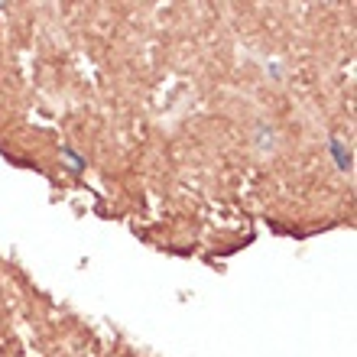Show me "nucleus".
<instances>
[{"label": "nucleus", "instance_id": "nucleus-2", "mask_svg": "<svg viewBox=\"0 0 357 357\" xmlns=\"http://www.w3.org/2000/svg\"><path fill=\"white\" fill-rule=\"evenodd\" d=\"M59 153H62V156L68 160V169H72V176H82V172H85L88 162H85V156H82V153H78L75 146H68V143H62V150H59Z\"/></svg>", "mask_w": 357, "mask_h": 357}, {"label": "nucleus", "instance_id": "nucleus-3", "mask_svg": "<svg viewBox=\"0 0 357 357\" xmlns=\"http://www.w3.org/2000/svg\"><path fill=\"white\" fill-rule=\"evenodd\" d=\"M273 137L276 133H273V127H266V121L257 123V146H260V153H273V146H276Z\"/></svg>", "mask_w": 357, "mask_h": 357}, {"label": "nucleus", "instance_id": "nucleus-1", "mask_svg": "<svg viewBox=\"0 0 357 357\" xmlns=\"http://www.w3.org/2000/svg\"><path fill=\"white\" fill-rule=\"evenodd\" d=\"M328 156L335 160L338 172H351V169H354V153H351V146L344 143V137H338V133H331V137H328Z\"/></svg>", "mask_w": 357, "mask_h": 357}, {"label": "nucleus", "instance_id": "nucleus-4", "mask_svg": "<svg viewBox=\"0 0 357 357\" xmlns=\"http://www.w3.org/2000/svg\"><path fill=\"white\" fill-rule=\"evenodd\" d=\"M3 7H7V3H0V10H3Z\"/></svg>", "mask_w": 357, "mask_h": 357}]
</instances>
